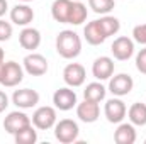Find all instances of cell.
<instances>
[{
    "label": "cell",
    "mask_w": 146,
    "mask_h": 144,
    "mask_svg": "<svg viewBox=\"0 0 146 144\" xmlns=\"http://www.w3.org/2000/svg\"><path fill=\"white\" fill-rule=\"evenodd\" d=\"M73 0H54L51 5V15L60 24H70Z\"/></svg>",
    "instance_id": "obj_15"
},
{
    "label": "cell",
    "mask_w": 146,
    "mask_h": 144,
    "mask_svg": "<svg viewBox=\"0 0 146 144\" xmlns=\"http://www.w3.org/2000/svg\"><path fill=\"white\" fill-rule=\"evenodd\" d=\"M145 144H146V139H145Z\"/></svg>",
    "instance_id": "obj_34"
},
{
    "label": "cell",
    "mask_w": 146,
    "mask_h": 144,
    "mask_svg": "<svg viewBox=\"0 0 146 144\" xmlns=\"http://www.w3.org/2000/svg\"><path fill=\"white\" fill-rule=\"evenodd\" d=\"M53 104L58 110H63V112H68L72 110L78 102H76V93L73 92L72 88L65 87V88H58L54 93H53Z\"/></svg>",
    "instance_id": "obj_10"
},
{
    "label": "cell",
    "mask_w": 146,
    "mask_h": 144,
    "mask_svg": "<svg viewBox=\"0 0 146 144\" xmlns=\"http://www.w3.org/2000/svg\"><path fill=\"white\" fill-rule=\"evenodd\" d=\"M12 36V26L9 22H5L3 19H0V42L9 41Z\"/></svg>",
    "instance_id": "obj_27"
},
{
    "label": "cell",
    "mask_w": 146,
    "mask_h": 144,
    "mask_svg": "<svg viewBox=\"0 0 146 144\" xmlns=\"http://www.w3.org/2000/svg\"><path fill=\"white\" fill-rule=\"evenodd\" d=\"M80 2H82V0H80Z\"/></svg>",
    "instance_id": "obj_35"
},
{
    "label": "cell",
    "mask_w": 146,
    "mask_h": 144,
    "mask_svg": "<svg viewBox=\"0 0 146 144\" xmlns=\"http://www.w3.org/2000/svg\"><path fill=\"white\" fill-rule=\"evenodd\" d=\"M133 39L139 44H146V24L136 26L133 29Z\"/></svg>",
    "instance_id": "obj_26"
},
{
    "label": "cell",
    "mask_w": 146,
    "mask_h": 144,
    "mask_svg": "<svg viewBox=\"0 0 146 144\" xmlns=\"http://www.w3.org/2000/svg\"><path fill=\"white\" fill-rule=\"evenodd\" d=\"M33 19H34V10L26 3H19L10 10V20L15 26L26 27V26H29L33 22Z\"/></svg>",
    "instance_id": "obj_16"
},
{
    "label": "cell",
    "mask_w": 146,
    "mask_h": 144,
    "mask_svg": "<svg viewBox=\"0 0 146 144\" xmlns=\"http://www.w3.org/2000/svg\"><path fill=\"white\" fill-rule=\"evenodd\" d=\"M127 117L133 126H146V104H133L127 110Z\"/></svg>",
    "instance_id": "obj_21"
},
{
    "label": "cell",
    "mask_w": 146,
    "mask_h": 144,
    "mask_svg": "<svg viewBox=\"0 0 146 144\" xmlns=\"http://www.w3.org/2000/svg\"><path fill=\"white\" fill-rule=\"evenodd\" d=\"M114 141L117 144H134L136 143V129L133 124H119L114 132Z\"/></svg>",
    "instance_id": "obj_19"
},
{
    "label": "cell",
    "mask_w": 146,
    "mask_h": 144,
    "mask_svg": "<svg viewBox=\"0 0 146 144\" xmlns=\"http://www.w3.org/2000/svg\"><path fill=\"white\" fill-rule=\"evenodd\" d=\"M21 2H31V0H21Z\"/></svg>",
    "instance_id": "obj_33"
},
{
    "label": "cell",
    "mask_w": 146,
    "mask_h": 144,
    "mask_svg": "<svg viewBox=\"0 0 146 144\" xmlns=\"http://www.w3.org/2000/svg\"><path fill=\"white\" fill-rule=\"evenodd\" d=\"M83 36H85V41L88 44H92V46H99V44H102L107 39V34L104 32V29H102L99 20L88 22L85 26V29H83Z\"/></svg>",
    "instance_id": "obj_17"
},
{
    "label": "cell",
    "mask_w": 146,
    "mask_h": 144,
    "mask_svg": "<svg viewBox=\"0 0 146 144\" xmlns=\"http://www.w3.org/2000/svg\"><path fill=\"white\" fill-rule=\"evenodd\" d=\"M14 139L17 144H34L37 141V132L33 126H27L17 134H14Z\"/></svg>",
    "instance_id": "obj_24"
},
{
    "label": "cell",
    "mask_w": 146,
    "mask_h": 144,
    "mask_svg": "<svg viewBox=\"0 0 146 144\" xmlns=\"http://www.w3.org/2000/svg\"><path fill=\"white\" fill-rule=\"evenodd\" d=\"M85 78H87V71H85V68L80 63H70L63 70V80L72 88L82 87L85 83Z\"/></svg>",
    "instance_id": "obj_8"
},
{
    "label": "cell",
    "mask_w": 146,
    "mask_h": 144,
    "mask_svg": "<svg viewBox=\"0 0 146 144\" xmlns=\"http://www.w3.org/2000/svg\"><path fill=\"white\" fill-rule=\"evenodd\" d=\"M24 70L26 73H29L31 76H42L44 73L48 71V59L39 54V53H31L24 58L22 61Z\"/></svg>",
    "instance_id": "obj_6"
},
{
    "label": "cell",
    "mask_w": 146,
    "mask_h": 144,
    "mask_svg": "<svg viewBox=\"0 0 146 144\" xmlns=\"http://www.w3.org/2000/svg\"><path fill=\"white\" fill-rule=\"evenodd\" d=\"M56 53L65 59H75L82 53L80 36L75 31H70V29L61 31L56 37Z\"/></svg>",
    "instance_id": "obj_1"
},
{
    "label": "cell",
    "mask_w": 146,
    "mask_h": 144,
    "mask_svg": "<svg viewBox=\"0 0 146 144\" xmlns=\"http://www.w3.org/2000/svg\"><path fill=\"white\" fill-rule=\"evenodd\" d=\"M80 127L72 119H63L54 124V137L63 144H72L78 139Z\"/></svg>",
    "instance_id": "obj_2"
},
{
    "label": "cell",
    "mask_w": 146,
    "mask_h": 144,
    "mask_svg": "<svg viewBox=\"0 0 146 144\" xmlns=\"http://www.w3.org/2000/svg\"><path fill=\"white\" fill-rule=\"evenodd\" d=\"M31 126V119L24 114V112H19V110H14L10 112L5 119H3V129L9 132V134H17L19 131H22L24 127Z\"/></svg>",
    "instance_id": "obj_9"
},
{
    "label": "cell",
    "mask_w": 146,
    "mask_h": 144,
    "mask_svg": "<svg viewBox=\"0 0 146 144\" xmlns=\"http://www.w3.org/2000/svg\"><path fill=\"white\" fill-rule=\"evenodd\" d=\"M9 107V97H7V93L5 92H2L0 90V114L2 112H5V108Z\"/></svg>",
    "instance_id": "obj_29"
},
{
    "label": "cell",
    "mask_w": 146,
    "mask_h": 144,
    "mask_svg": "<svg viewBox=\"0 0 146 144\" xmlns=\"http://www.w3.org/2000/svg\"><path fill=\"white\" fill-rule=\"evenodd\" d=\"M110 51H112V54H114L115 59H119V61H127V59L134 54V41L129 39V37H126V36L117 37V39L112 42Z\"/></svg>",
    "instance_id": "obj_11"
},
{
    "label": "cell",
    "mask_w": 146,
    "mask_h": 144,
    "mask_svg": "<svg viewBox=\"0 0 146 144\" xmlns=\"http://www.w3.org/2000/svg\"><path fill=\"white\" fill-rule=\"evenodd\" d=\"M33 124L39 131H48V129L54 127V124H56V110L53 107H48V105L36 108V112L33 114Z\"/></svg>",
    "instance_id": "obj_4"
},
{
    "label": "cell",
    "mask_w": 146,
    "mask_h": 144,
    "mask_svg": "<svg viewBox=\"0 0 146 144\" xmlns=\"http://www.w3.org/2000/svg\"><path fill=\"white\" fill-rule=\"evenodd\" d=\"M2 70H3V63H0V78H2Z\"/></svg>",
    "instance_id": "obj_32"
},
{
    "label": "cell",
    "mask_w": 146,
    "mask_h": 144,
    "mask_svg": "<svg viewBox=\"0 0 146 144\" xmlns=\"http://www.w3.org/2000/svg\"><path fill=\"white\" fill-rule=\"evenodd\" d=\"M99 22H100V26H102V29H104V32L107 34V37L114 36V34H117L119 32V29H121V22H119V19L117 17H112V15H104V17H100L99 19Z\"/></svg>",
    "instance_id": "obj_23"
},
{
    "label": "cell",
    "mask_w": 146,
    "mask_h": 144,
    "mask_svg": "<svg viewBox=\"0 0 146 144\" xmlns=\"http://www.w3.org/2000/svg\"><path fill=\"white\" fill-rule=\"evenodd\" d=\"M12 104L19 108H33L39 104V93L31 88H22L15 90L12 95Z\"/></svg>",
    "instance_id": "obj_12"
},
{
    "label": "cell",
    "mask_w": 146,
    "mask_h": 144,
    "mask_svg": "<svg viewBox=\"0 0 146 144\" xmlns=\"http://www.w3.org/2000/svg\"><path fill=\"white\" fill-rule=\"evenodd\" d=\"M92 75L99 80V81H104V80H109L110 76L114 75V61L109 56H100L94 61L92 65Z\"/></svg>",
    "instance_id": "obj_14"
},
{
    "label": "cell",
    "mask_w": 146,
    "mask_h": 144,
    "mask_svg": "<svg viewBox=\"0 0 146 144\" xmlns=\"http://www.w3.org/2000/svg\"><path fill=\"white\" fill-rule=\"evenodd\" d=\"M100 115V108L97 102L92 100H83L82 104H76V117L85 122V124H92L99 119Z\"/></svg>",
    "instance_id": "obj_13"
},
{
    "label": "cell",
    "mask_w": 146,
    "mask_h": 144,
    "mask_svg": "<svg viewBox=\"0 0 146 144\" xmlns=\"http://www.w3.org/2000/svg\"><path fill=\"white\" fill-rule=\"evenodd\" d=\"M19 44L27 51H34L41 44V32L34 27H24L19 34Z\"/></svg>",
    "instance_id": "obj_18"
},
{
    "label": "cell",
    "mask_w": 146,
    "mask_h": 144,
    "mask_svg": "<svg viewBox=\"0 0 146 144\" xmlns=\"http://www.w3.org/2000/svg\"><path fill=\"white\" fill-rule=\"evenodd\" d=\"M136 68L141 75H146V48H143L136 54Z\"/></svg>",
    "instance_id": "obj_28"
},
{
    "label": "cell",
    "mask_w": 146,
    "mask_h": 144,
    "mask_svg": "<svg viewBox=\"0 0 146 144\" xmlns=\"http://www.w3.org/2000/svg\"><path fill=\"white\" fill-rule=\"evenodd\" d=\"M3 58H5V53H3V49L0 48V63H3Z\"/></svg>",
    "instance_id": "obj_31"
},
{
    "label": "cell",
    "mask_w": 146,
    "mask_h": 144,
    "mask_svg": "<svg viewBox=\"0 0 146 144\" xmlns=\"http://www.w3.org/2000/svg\"><path fill=\"white\" fill-rule=\"evenodd\" d=\"M88 10L87 7L80 2V0H73V9H72V15H70V24L73 26H80L87 20Z\"/></svg>",
    "instance_id": "obj_22"
},
{
    "label": "cell",
    "mask_w": 146,
    "mask_h": 144,
    "mask_svg": "<svg viewBox=\"0 0 146 144\" xmlns=\"http://www.w3.org/2000/svg\"><path fill=\"white\" fill-rule=\"evenodd\" d=\"M88 5L95 14L107 15L114 9V0H88Z\"/></svg>",
    "instance_id": "obj_25"
},
{
    "label": "cell",
    "mask_w": 146,
    "mask_h": 144,
    "mask_svg": "<svg viewBox=\"0 0 146 144\" xmlns=\"http://www.w3.org/2000/svg\"><path fill=\"white\" fill-rule=\"evenodd\" d=\"M134 87V81L129 75L126 73H119L115 75L114 78H110L109 81V92L114 97H124V95H129L131 90Z\"/></svg>",
    "instance_id": "obj_5"
},
{
    "label": "cell",
    "mask_w": 146,
    "mask_h": 144,
    "mask_svg": "<svg viewBox=\"0 0 146 144\" xmlns=\"http://www.w3.org/2000/svg\"><path fill=\"white\" fill-rule=\"evenodd\" d=\"M126 114H127V108H126V104L121 98H110V100L106 102L104 115L110 124H121L124 120Z\"/></svg>",
    "instance_id": "obj_7"
},
{
    "label": "cell",
    "mask_w": 146,
    "mask_h": 144,
    "mask_svg": "<svg viewBox=\"0 0 146 144\" xmlns=\"http://www.w3.org/2000/svg\"><path fill=\"white\" fill-rule=\"evenodd\" d=\"M106 93H107V88L100 83V81H92L85 87L83 90V97L85 100H92V102H102L106 98Z\"/></svg>",
    "instance_id": "obj_20"
},
{
    "label": "cell",
    "mask_w": 146,
    "mask_h": 144,
    "mask_svg": "<svg viewBox=\"0 0 146 144\" xmlns=\"http://www.w3.org/2000/svg\"><path fill=\"white\" fill-rule=\"evenodd\" d=\"M7 9H9V3H7V0H0V17H2V15H5Z\"/></svg>",
    "instance_id": "obj_30"
},
{
    "label": "cell",
    "mask_w": 146,
    "mask_h": 144,
    "mask_svg": "<svg viewBox=\"0 0 146 144\" xmlns=\"http://www.w3.org/2000/svg\"><path fill=\"white\" fill-rule=\"evenodd\" d=\"M24 80V68L15 63V61H7L3 63V70H2V78H0V83L7 88H12V87H17L21 81Z\"/></svg>",
    "instance_id": "obj_3"
}]
</instances>
